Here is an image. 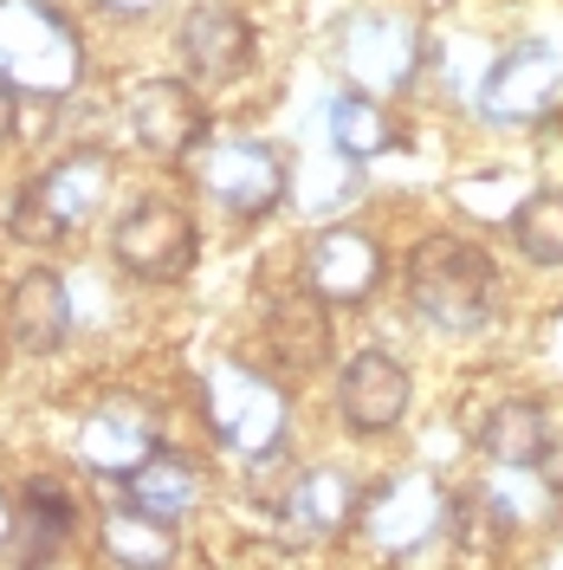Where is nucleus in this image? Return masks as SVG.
Returning a JSON list of instances; mask_svg holds the SVG:
<instances>
[{
	"instance_id": "nucleus-1",
	"label": "nucleus",
	"mask_w": 563,
	"mask_h": 570,
	"mask_svg": "<svg viewBox=\"0 0 563 570\" xmlns=\"http://www.w3.org/2000/svg\"><path fill=\"white\" fill-rule=\"evenodd\" d=\"M408 298H415V312H422L427 324H441V331H480L498 305V273L473 240H460V234H427V240H415V253H408Z\"/></svg>"
},
{
	"instance_id": "nucleus-2",
	"label": "nucleus",
	"mask_w": 563,
	"mask_h": 570,
	"mask_svg": "<svg viewBox=\"0 0 563 570\" xmlns=\"http://www.w3.org/2000/svg\"><path fill=\"white\" fill-rule=\"evenodd\" d=\"M201 415H208V434L227 454L266 461L285 441L292 402H285V390L266 370H253V363H208V370H201Z\"/></svg>"
},
{
	"instance_id": "nucleus-3",
	"label": "nucleus",
	"mask_w": 563,
	"mask_h": 570,
	"mask_svg": "<svg viewBox=\"0 0 563 570\" xmlns=\"http://www.w3.org/2000/svg\"><path fill=\"white\" fill-rule=\"evenodd\" d=\"M110 202V156L105 149H71L66 163H52L39 181L13 195L7 234L20 247H59L71 227H85Z\"/></svg>"
},
{
	"instance_id": "nucleus-4",
	"label": "nucleus",
	"mask_w": 563,
	"mask_h": 570,
	"mask_svg": "<svg viewBox=\"0 0 563 570\" xmlns=\"http://www.w3.org/2000/svg\"><path fill=\"white\" fill-rule=\"evenodd\" d=\"M0 78L39 98L78 85V33L52 0H0Z\"/></svg>"
},
{
	"instance_id": "nucleus-5",
	"label": "nucleus",
	"mask_w": 563,
	"mask_h": 570,
	"mask_svg": "<svg viewBox=\"0 0 563 570\" xmlns=\"http://www.w3.org/2000/svg\"><path fill=\"white\" fill-rule=\"evenodd\" d=\"M188 176L234 220H266L285 202V188H292L285 181V156L259 137H201L188 149Z\"/></svg>"
},
{
	"instance_id": "nucleus-6",
	"label": "nucleus",
	"mask_w": 563,
	"mask_h": 570,
	"mask_svg": "<svg viewBox=\"0 0 563 570\" xmlns=\"http://www.w3.org/2000/svg\"><path fill=\"white\" fill-rule=\"evenodd\" d=\"M110 253L117 266L142 285H176L188 279L195 253H201V234H195V214L181 202H162V195H142L130 202V214H117L110 227Z\"/></svg>"
},
{
	"instance_id": "nucleus-7",
	"label": "nucleus",
	"mask_w": 563,
	"mask_h": 570,
	"mask_svg": "<svg viewBox=\"0 0 563 570\" xmlns=\"http://www.w3.org/2000/svg\"><path fill=\"white\" fill-rule=\"evenodd\" d=\"M356 519H363V538H369L376 551L408 558V551H422L427 538L454 519V499L441 493L434 473H395L376 493H363V512H356Z\"/></svg>"
},
{
	"instance_id": "nucleus-8",
	"label": "nucleus",
	"mask_w": 563,
	"mask_h": 570,
	"mask_svg": "<svg viewBox=\"0 0 563 570\" xmlns=\"http://www.w3.org/2000/svg\"><path fill=\"white\" fill-rule=\"evenodd\" d=\"M557 91H563V52L551 39H518V46L486 71L480 110H486L493 124H537V117H551Z\"/></svg>"
},
{
	"instance_id": "nucleus-9",
	"label": "nucleus",
	"mask_w": 563,
	"mask_h": 570,
	"mask_svg": "<svg viewBox=\"0 0 563 570\" xmlns=\"http://www.w3.org/2000/svg\"><path fill=\"white\" fill-rule=\"evenodd\" d=\"M422 66V27L408 13H356L344 27V71L363 91H402Z\"/></svg>"
},
{
	"instance_id": "nucleus-10",
	"label": "nucleus",
	"mask_w": 563,
	"mask_h": 570,
	"mask_svg": "<svg viewBox=\"0 0 563 570\" xmlns=\"http://www.w3.org/2000/svg\"><path fill=\"white\" fill-rule=\"evenodd\" d=\"M266 356L279 370L312 376L330 356V318H324V292L312 279L298 285H266Z\"/></svg>"
},
{
	"instance_id": "nucleus-11",
	"label": "nucleus",
	"mask_w": 563,
	"mask_h": 570,
	"mask_svg": "<svg viewBox=\"0 0 563 570\" xmlns=\"http://www.w3.org/2000/svg\"><path fill=\"white\" fill-rule=\"evenodd\" d=\"M408 395H415V383H408V363L402 356L356 351L344 363V376H337V415L356 434H388V428L408 415Z\"/></svg>"
},
{
	"instance_id": "nucleus-12",
	"label": "nucleus",
	"mask_w": 563,
	"mask_h": 570,
	"mask_svg": "<svg viewBox=\"0 0 563 570\" xmlns=\"http://www.w3.org/2000/svg\"><path fill=\"white\" fill-rule=\"evenodd\" d=\"M85 466L91 473H110V480H130L156 448H162V428H156V409L149 402H130V395H110L85 415Z\"/></svg>"
},
{
	"instance_id": "nucleus-13",
	"label": "nucleus",
	"mask_w": 563,
	"mask_h": 570,
	"mask_svg": "<svg viewBox=\"0 0 563 570\" xmlns=\"http://www.w3.org/2000/svg\"><path fill=\"white\" fill-rule=\"evenodd\" d=\"M130 130L149 156L162 163H188V149L208 137V110L181 78H142L130 91Z\"/></svg>"
},
{
	"instance_id": "nucleus-14",
	"label": "nucleus",
	"mask_w": 563,
	"mask_h": 570,
	"mask_svg": "<svg viewBox=\"0 0 563 570\" xmlns=\"http://www.w3.org/2000/svg\"><path fill=\"white\" fill-rule=\"evenodd\" d=\"M356 512H363V487H356L350 473H337V466H305L279 499V519H285V532L298 538V544L337 538Z\"/></svg>"
},
{
	"instance_id": "nucleus-15",
	"label": "nucleus",
	"mask_w": 563,
	"mask_h": 570,
	"mask_svg": "<svg viewBox=\"0 0 563 570\" xmlns=\"http://www.w3.org/2000/svg\"><path fill=\"white\" fill-rule=\"evenodd\" d=\"M305 279L330 298V305H363L383 285V247L363 227H324L305 253Z\"/></svg>"
},
{
	"instance_id": "nucleus-16",
	"label": "nucleus",
	"mask_w": 563,
	"mask_h": 570,
	"mask_svg": "<svg viewBox=\"0 0 563 570\" xmlns=\"http://www.w3.org/2000/svg\"><path fill=\"white\" fill-rule=\"evenodd\" d=\"M66 331H71L66 279H59V273H46V266L20 273L13 292H7V337H13L27 356H46V351H59V344H66Z\"/></svg>"
},
{
	"instance_id": "nucleus-17",
	"label": "nucleus",
	"mask_w": 563,
	"mask_h": 570,
	"mask_svg": "<svg viewBox=\"0 0 563 570\" xmlns=\"http://www.w3.org/2000/svg\"><path fill=\"white\" fill-rule=\"evenodd\" d=\"M181 59L201 71V78H234V71L253 66V27L234 7L201 0V7H188V20H181Z\"/></svg>"
},
{
	"instance_id": "nucleus-18",
	"label": "nucleus",
	"mask_w": 563,
	"mask_h": 570,
	"mask_svg": "<svg viewBox=\"0 0 563 570\" xmlns=\"http://www.w3.org/2000/svg\"><path fill=\"white\" fill-rule=\"evenodd\" d=\"M551 409L537 402V395H505L493 415L480 422V448H486V461L498 466H544L551 454Z\"/></svg>"
},
{
	"instance_id": "nucleus-19",
	"label": "nucleus",
	"mask_w": 563,
	"mask_h": 570,
	"mask_svg": "<svg viewBox=\"0 0 563 570\" xmlns=\"http://www.w3.org/2000/svg\"><path fill=\"white\" fill-rule=\"evenodd\" d=\"M105 551L124 570H169L176 564V525L142 512V505H110L105 512Z\"/></svg>"
},
{
	"instance_id": "nucleus-20",
	"label": "nucleus",
	"mask_w": 563,
	"mask_h": 570,
	"mask_svg": "<svg viewBox=\"0 0 563 570\" xmlns=\"http://www.w3.org/2000/svg\"><path fill=\"white\" fill-rule=\"evenodd\" d=\"M324 130H330V142H337V156H350V163H369V156L395 149V124H388L383 98H376V91H363V85L330 98Z\"/></svg>"
},
{
	"instance_id": "nucleus-21",
	"label": "nucleus",
	"mask_w": 563,
	"mask_h": 570,
	"mask_svg": "<svg viewBox=\"0 0 563 570\" xmlns=\"http://www.w3.org/2000/svg\"><path fill=\"white\" fill-rule=\"evenodd\" d=\"M130 487V505H142V512H156V519H188L195 512V499H201V473H195V461H181V454H149V461L124 480Z\"/></svg>"
},
{
	"instance_id": "nucleus-22",
	"label": "nucleus",
	"mask_w": 563,
	"mask_h": 570,
	"mask_svg": "<svg viewBox=\"0 0 563 570\" xmlns=\"http://www.w3.org/2000/svg\"><path fill=\"white\" fill-rule=\"evenodd\" d=\"M512 240L537 266H563V188H537L512 214Z\"/></svg>"
},
{
	"instance_id": "nucleus-23",
	"label": "nucleus",
	"mask_w": 563,
	"mask_h": 570,
	"mask_svg": "<svg viewBox=\"0 0 563 570\" xmlns=\"http://www.w3.org/2000/svg\"><path fill=\"white\" fill-rule=\"evenodd\" d=\"M27 512H33V525L46 532V544H59V538L78 525V499L59 473H33L27 480Z\"/></svg>"
},
{
	"instance_id": "nucleus-24",
	"label": "nucleus",
	"mask_w": 563,
	"mask_h": 570,
	"mask_svg": "<svg viewBox=\"0 0 563 570\" xmlns=\"http://www.w3.org/2000/svg\"><path fill=\"white\" fill-rule=\"evenodd\" d=\"M13 124H20V98H13V85L0 78V142L13 137Z\"/></svg>"
},
{
	"instance_id": "nucleus-25",
	"label": "nucleus",
	"mask_w": 563,
	"mask_h": 570,
	"mask_svg": "<svg viewBox=\"0 0 563 570\" xmlns=\"http://www.w3.org/2000/svg\"><path fill=\"white\" fill-rule=\"evenodd\" d=\"M98 7H110V13H156L162 0H98Z\"/></svg>"
},
{
	"instance_id": "nucleus-26",
	"label": "nucleus",
	"mask_w": 563,
	"mask_h": 570,
	"mask_svg": "<svg viewBox=\"0 0 563 570\" xmlns=\"http://www.w3.org/2000/svg\"><path fill=\"white\" fill-rule=\"evenodd\" d=\"M13 538V512H7V493H0V544Z\"/></svg>"
}]
</instances>
